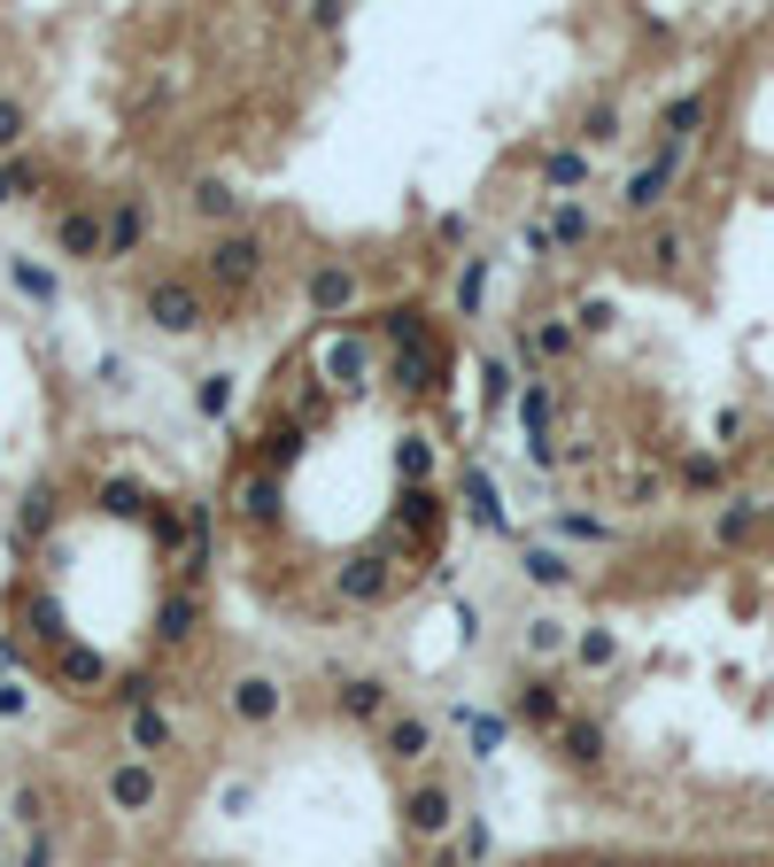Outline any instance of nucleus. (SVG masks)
<instances>
[{
  "label": "nucleus",
  "mask_w": 774,
  "mask_h": 867,
  "mask_svg": "<svg viewBox=\"0 0 774 867\" xmlns=\"http://www.w3.org/2000/svg\"><path fill=\"white\" fill-rule=\"evenodd\" d=\"M465 357L426 302L310 318L217 458V566L295 636H372L442 581L465 480Z\"/></svg>",
  "instance_id": "1"
},
{
  "label": "nucleus",
  "mask_w": 774,
  "mask_h": 867,
  "mask_svg": "<svg viewBox=\"0 0 774 867\" xmlns=\"http://www.w3.org/2000/svg\"><path fill=\"white\" fill-rule=\"evenodd\" d=\"M210 573V511L132 442H85L39 488H24L0 636L47 698L78 713H132L179 674Z\"/></svg>",
  "instance_id": "2"
},
{
  "label": "nucleus",
  "mask_w": 774,
  "mask_h": 867,
  "mask_svg": "<svg viewBox=\"0 0 774 867\" xmlns=\"http://www.w3.org/2000/svg\"><path fill=\"white\" fill-rule=\"evenodd\" d=\"M535 867H774V852H558Z\"/></svg>",
  "instance_id": "3"
}]
</instances>
